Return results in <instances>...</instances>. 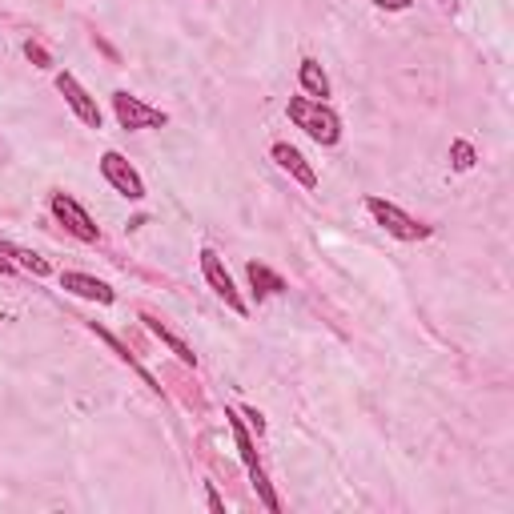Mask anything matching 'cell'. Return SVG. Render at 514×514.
Returning <instances> with one entry per match:
<instances>
[{
    "label": "cell",
    "instance_id": "3",
    "mask_svg": "<svg viewBox=\"0 0 514 514\" xmlns=\"http://www.w3.org/2000/svg\"><path fill=\"white\" fill-rule=\"evenodd\" d=\"M109 101H113V117H117V125H121L125 133L165 129V125H169V113H165V109H157V105L141 101V97H137V93H129V89H117Z\"/></svg>",
    "mask_w": 514,
    "mask_h": 514
},
{
    "label": "cell",
    "instance_id": "7",
    "mask_svg": "<svg viewBox=\"0 0 514 514\" xmlns=\"http://www.w3.org/2000/svg\"><path fill=\"white\" fill-rule=\"evenodd\" d=\"M57 93L65 97V105L73 109V117L85 125V129H101L105 125V113H101V105H97V97L77 81V73H69V69H61L57 77Z\"/></svg>",
    "mask_w": 514,
    "mask_h": 514
},
{
    "label": "cell",
    "instance_id": "19",
    "mask_svg": "<svg viewBox=\"0 0 514 514\" xmlns=\"http://www.w3.org/2000/svg\"><path fill=\"white\" fill-rule=\"evenodd\" d=\"M237 410H241V418L249 422V430H253L257 438L266 434V418H262V410H253V406H237Z\"/></svg>",
    "mask_w": 514,
    "mask_h": 514
},
{
    "label": "cell",
    "instance_id": "2",
    "mask_svg": "<svg viewBox=\"0 0 514 514\" xmlns=\"http://www.w3.org/2000/svg\"><path fill=\"white\" fill-rule=\"evenodd\" d=\"M366 213L374 217V225H382L394 241H406V245H414V241H426V237H434V225H426V221H418V217H410L402 205H394V201H386V197H378V193H370L366 201Z\"/></svg>",
    "mask_w": 514,
    "mask_h": 514
},
{
    "label": "cell",
    "instance_id": "14",
    "mask_svg": "<svg viewBox=\"0 0 514 514\" xmlns=\"http://www.w3.org/2000/svg\"><path fill=\"white\" fill-rule=\"evenodd\" d=\"M0 253H5L17 270H25V274H33V278H49V274H53L49 257H41V253H33V249H25V245H13V241H5V237H0Z\"/></svg>",
    "mask_w": 514,
    "mask_h": 514
},
{
    "label": "cell",
    "instance_id": "1",
    "mask_svg": "<svg viewBox=\"0 0 514 514\" xmlns=\"http://www.w3.org/2000/svg\"><path fill=\"white\" fill-rule=\"evenodd\" d=\"M286 117H290V125L294 129H302L314 145H322V149H334L338 141H342V117H338V109L330 105V101H314V97H290L286 101Z\"/></svg>",
    "mask_w": 514,
    "mask_h": 514
},
{
    "label": "cell",
    "instance_id": "5",
    "mask_svg": "<svg viewBox=\"0 0 514 514\" xmlns=\"http://www.w3.org/2000/svg\"><path fill=\"white\" fill-rule=\"evenodd\" d=\"M201 278H205V286L237 314V318H249V306H245V298L237 294V286H233V274L225 270V257L217 253V249H201Z\"/></svg>",
    "mask_w": 514,
    "mask_h": 514
},
{
    "label": "cell",
    "instance_id": "22",
    "mask_svg": "<svg viewBox=\"0 0 514 514\" xmlns=\"http://www.w3.org/2000/svg\"><path fill=\"white\" fill-rule=\"evenodd\" d=\"M13 274H17V266L9 262V257H5V253H0V278H13Z\"/></svg>",
    "mask_w": 514,
    "mask_h": 514
},
{
    "label": "cell",
    "instance_id": "6",
    "mask_svg": "<svg viewBox=\"0 0 514 514\" xmlns=\"http://www.w3.org/2000/svg\"><path fill=\"white\" fill-rule=\"evenodd\" d=\"M101 177H105V185H109L117 197H125V201H145V177L133 169V161H129L125 153L105 149V153H101Z\"/></svg>",
    "mask_w": 514,
    "mask_h": 514
},
{
    "label": "cell",
    "instance_id": "11",
    "mask_svg": "<svg viewBox=\"0 0 514 514\" xmlns=\"http://www.w3.org/2000/svg\"><path fill=\"white\" fill-rule=\"evenodd\" d=\"M85 326H89V330H93V334H97V338H101V342H105V346H109V350H113V354H117V358H121V362H125L133 374H141V378H145V386H149L153 394H161V382H157V378H153V374H149V370L137 362V354H133V350H129V346H125V342L113 334V330H105L101 322H85Z\"/></svg>",
    "mask_w": 514,
    "mask_h": 514
},
{
    "label": "cell",
    "instance_id": "18",
    "mask_svg": "<svg viewBox=\"0 0 514 514\" xmlns=\"http://www.w3.org/2000/svg\"><path fill=\"white\" fill-rule=\"evenodd\" d=\"M25 57H29V61H33L37 69H57L53 53H49V49H45V45H41L37 37H29V41H25Z\"/></svg>",
    "mask_w": 514,
    "mask_h": 514
},
{
    "label": "cell",
    "instance_id": "20",
    "mask_svg": "<svg viewBox=\"0 0 514 514\" xmlns=\"http://www.w3.org/2000/svg\"><path fill=\"white\" fill-rule=\"evenodd\" d=\"M410 5H414V0H374V9H386V13H402Z\"/></svg>",
    "mask_w": 514,
    "mask_h": 514
},
{
    "label": "cell",
    "instance_id": "15",
    "mask_svg": "<svg viewBox=\"0 0 514 514\" xmlns=\"http://www.w3.org/2000/svg\"><path fill=\"white\" fill-rule=\"evenodd\" d=\"M298 85H302V93L314 97V101H326V97H330V77H326V69H322L314 57H306V61L298 65Z\"/></svg>",
    "mask_w": 514,
    "mask_h": 514
},
{
    "label": "cell",
    "instance_id": "8",
    "mask_svg": "<svg viewBox=\"0 0 514 514\" xmlns=\"http://www.w3.org/2000/svg\"><path fill=\"white\" fill-rule=\"evenodd\" d=\"M61 290L73 294V298H85V302H97V306H113L117 302V290L93 274H81V270H61Z\"/></svg>",
    "mask_w": 514,
    "mask_h": 514
},
{
    "label": "cell",
    "instance_id": "9",
    "mask_svg": "<svg viewBox=\"0 0 514 514\" xmlns=\"http://www.w3.org/2000/svg\"><path fill=\"white\" fill-rule=\"evenodd\" d=\"M270 157H274V165H278L282 173H290L302 189H318V173H314V165L306 161V153H302L298 145H290V141H274V145H270Z\"/></svg>",
    "mask_w": 514,
    "mask_h": 514
},
{
    "label": "cell",
    "instance_id": "23",
    "mask_svg": "<svg viewBox=\"0 0 514 514\" xmlns=\"http://www.w3.org/2000/svg\"><path fill=\"white\" fill-rule=\"evenodd\" d=\"M442 5H446V0H442Z\"/></svg>",
    "mask_w": 514,
    "mask_h": 514
},
{
    "label": "cell",
    "instance_id": "12",
    "mask_svg": "<svg viewBox=\"0 0 514 514\" xmlns=\"http://www.w3.org/2000/svg\"><path fill=\"white\" fill-rule=\"evenodd\" d=\"M245 278H249V290H253L257 302H270V298H278L286 290V278L278 270H270L266 262H249L245 266Z\"/></svg>",
    "mask_w": 514,
    "mask_h": 514
},
{
    "label": "cell",
    "instance_id": "13",
    "mask_svg": "<svg viewBox=\"0 0 514 514\" xmlns=\"http://www.w3.org/2000/svg\"><path fill=\"white\" fill-rule=\"evenodd\" d=\"M225 422H229V430H233V442H237V454H241L245 470L262 466V462H257V442H253V430H249V422L241 418V410H237V406H225Z\"/></svg>",
    "mask_w": 514,
    "mask_h": 514
},
{
    "label": "cell",
    "instance_id": "10",
    "mask_svg": "<svg viewBox=\"0 0 514 514\" xmlns=\"http://www.w3.org/2000/svg\"><path fill=\"white\" fill-rule=\"evenodd\" d=\"M141 322H145V330H149V334H153V338H157V342H161V346H165L181 366H193V370H197V354H193V346H189L177 330H169V326H165L157 314H149V310L141 314Z\"/></svg>",
    "mask_w": 514,
    "mask_h": 514
},
{
    "label": "cell",
    "instance_id": "4",
    "mask_svg": "<svg viewBox=\"0 0 514 514\" xmlns=\"http://www.w3.org/2000/svg\"><path fill=\"white\" fill-rule=\"evenodd\" d=\"M49 213L65 225V233H73L77 241H85V245H97L101 241V225L89 217V209L73 197V193H49Z\"/></svg>",
    "mask_w": 514,
    "mask_h": 514
},
{
    "label": "cell",
    "instance_id": "17",
    "mask_svg": "<svg viewBox=\"0 0 514 514\" xmlns=\"http://www.w3.org/2000/svg\"><path fill=\"white\" fill-rule=\"evenodd\" d=\"M474 165H478V149H474L470 141L454 137V141H450V169H454V173H470Z\"/></svg>",
    "mask_w": 514,
    "mask_h": 514
},
{
    "label": "cell",
    "instance_id": "16",
    "mask_svg": "<svg viewBox=\"0 0 514 514\" xmlns=\"http://www.w3.org/2000/svg\"><path fill=\"white\" fill-rule=\"evenodd\" d=\"M249 482H253L257 498H262V506H266L270 514H278V510H282V498L274 494V482L266 478V470H262V466H253V470H249Z\"/></svg>",
    "mask_w": 514,
    "mask_h": 514
},
{
    "label": "cell",
    "instance_id": "21",
    "mask_svg": "<svg viewBox=\"0 0 514 514\" xmlns=\"http://www.w3.org/2000/svg\"><path fill=\"white\" fill-rule=\"evenodd\" d=\"M205 502H209V510H213V514H225V502L217 498V490H213L209 482H205Z\"/></svg>",
    "mask_w": 514,
    "mask_h": 514
}]
</instances>
